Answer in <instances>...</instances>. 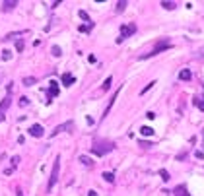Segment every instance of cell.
<instances>
[{"instance_id": "1", "label": "cell", "mask_w": 204, "mask_h": 196, "mask_svg": "<svg viewBox=\"0 0 204 196\" xmlns=\"http://www.w3.org/2000/svg\"><path fill=\"white\" fill-rule=\"evenodd\" d=\"M113 148H115L113 142H99V140H97L95 144L92 146V153H93V156H97V157H103V156H107L109 152H113Z\"/></svg>"}, {"instance_id": "27", "label": "cell", "mask_w": 204, "mask_h": 196, "mask_svg": "<svg viewBox=\"0 0 204 196\" xmlns=\"http://www.w3.org/2000/svg\"><path fill=\"white\" fill-rule=\"evenodd\" d=\"M18 163H20V157H18V156H16V157H12V165L16 167V165H18Z\"/></svg>"}, {"instance_id": "3", "label": "cell", "mask_w": 204, "mask_h": 196, "mask_svg": "<svg viewBox=\"0 0 204 196\" xmlns=\"http://www.w3.org/2000/svg\"><path fill=\"white\" fill-rule=\"evenodd\" d=\"M169 47H171V43H169V41H160V43H158L156 47L152 49V51H150V52H146V55H142L140 58H142V60H146V58H150V56H156V55H160L161 51H165V49H169Z\"/></svg>"}, {"instance_id": "8", "label": "cell", "mask_w": 204, "mask_h": 196, "mask_svg": "<svg viewBox=\"0 0 204 196\" xmlns=\"http://www.w3.org/2000/svg\"><path fill=\"white\" fill-rule=\"evenodd\" d=\"M29 134L33 138H41L45 134V130H43V126H41V124H31L29 126Z\"/></svg>"}, {"instance_id": "31", "label": "cell", "mask_w": 204, "mask_h": 196, "mask_svg": "<svg viewBox=\"0 0 204 196\" xmlns=\"http://www.w3.org/2000/svg\"><path fill=\"white\" fill-rule=\"evenodd\" d=\"M88 196H97V194H95V192H93V190H92V192H89Z\"/></svg>"}, {"instance_id": "14", "label": "cell", "mask_w": 204, "mask_h": 196, "mask_svg": "<svg viewBox=\"0 0 204 196\" xmlns=\"http://www.w3.org/2000/svg\"><path fill=\"white\" fill-rule=\"evenodd\" d=\"M194 105H196L200 111H204V95H198V97H194Z\"/></svg>"}, {"instance_id": "15", "label": "cell", "mask_w": 204, "mask_h": 196, "mask_svg": "<svg viewBox=\"0 0 204 196\" xmlns=\"http://www.w3.org/2000/svg\"><path fill=\"white\" fill-rule=\"evenodd\" d=\"M161 6L165 8V10H175V8H177V4H175V2H167V0H163Z\"/></svg>"}, {"instance_id": "28", "label": "cell", "mask_w": 204, "mask_h": 196, "mask_svg": "<svg viewBox=\"0 0 204 196\" xmlns=\"http://www.w3.org/2000/svg\"><path fill=\"white\" fill-rule=\"evenodd\" d=\"M146 117H148V118H156V113H154V111H148V113H146Z\"/></svg>"}, {"instance_id": "5", "label": "cell", "mask_w": 204, "mask_h": 196, "mask_svg": "<svg viewBox=\"0 0 204 196\" xmlns=\"http://www.w3.org/2000/svg\"><path fill=\"white\" fill-rule=\"evenodd\" d=\"M10 89H12V85H8V95L2 99V103H0V120L4 118V115H6V111L10 109V103H12V97H10Z\"/></svg>"}, {"instance_id": "19", "label": "cell", "mask_w": 204, "mask_h": 196, "mask_svg": "<svg viewBox=\"0 0 204 196\" xmlns=\"http://www.w3.org/2000/svg\"><path fill=\"white\" fill-rule=\"evenodd\" d=\"M124 8H126V0H122V2H117V8H115V10H117V12H122Z\"/></svg>"}, {"instance_id": "4", "label": "cell", "mask_w": 204, "mask_h": 196, "mask_svg": "<svg viewBox=\"0 0 204 196\" xmlns=\"http://www.w3.org/2000/svg\"><path fill=\"white\" fill-rule=\"evenodd\" d=\"M136 33V23H126V25H122L121 27V35H119V39H117V43H122L124 39H128L130 35H134Z\"/></svg>"}, {"instance_id": "32", "label": "cell", "mask_w": 204, "mask_h": 196, "mask_svg": "<svg viewBox=\"0 0 204 196\" xmlns=\"http://www.w3.org/2000/svg\"><path fill=\"white\" fill-rule=\"evenodd\" d=\"M202 138H204V130H202Z\"/></svg>"}, {"instance_id": "30", "label": "cell", "mask_w": 204, "mask_h": 196, "mask_svg": "<svg viewBox=\"0 0 204 196\" xmlns=\"http://www.w3.org/2000/svg\"><path fill=\"white\" fill-rule=\"evenodd\" d=\"M16 196H23V192H22V189H18V190H16Z\"/></svg>"}, {"instance_id": "23", "label": "cell", "mask_w": 204, "mask_h": 196, "mask_svg": "<svg viewBox=\"0 0 204 196\" xmlns=\"http://www.w3.org/2000/svg\"><path fill=\"white\" fill-rule=\"evenodd\" d=\"M160 175H161V179H163V181H169V173H167V171H160Z\"/></svg>"}, {"instance_id": "29", "label": "cell", "mask_w": 204, "mask_h": 196, "mask_svg": "<svg viewBox=\"0 0 204 196\" xmlns=\"http://www.w3.org/2000/svg\"><path fill=\"white\" fill-rule=\"evenodd\" d=\"M194 156H196L198 159H204V153H202V152H196V153H194Z\"/></svg>"}, {"instance_id": "6", "label": "cell", "mask_w": 204, "mask_h": 196, "mask_svg": "<svg viewBox=\"0 0 204 196\" xmlns=\"http://www.w3.org/2000/svg\"><path fill=\"white\" fill-rule=\"evenodd\" d=\"M49 84H51V85H49V95H47V101H45V103H51V97H55V95H58V84H56V82L55 80H52V82H49Z\"/></svg>"}, {"instance_id": "11", "label": "cell", "mask_w": 204, "mask_h": 196, "mask_svg": "<svg viewBox=\"0 0 204 196\" xmlns=\"http://www.w3.org/2000/svg\"><path fill=\"white\" fill-rule=\"evenodd\" d=\"M190 78H193V74H190V70H189V68H185V70H181V72H179V80L189 82Z\"/></svg>"}, {"instance_id": "25", "label": "cell", "mask_w": 204, "mask_h": 196, "mask_svg": "<svg viewBox=\"0 0 204 196\" xmlns=\"http://www.w3.org/2000/svg\"><path fill=\"white\" fill-rule=\"evenodd\" d=\"M10 56H12V51H4V55H2V58H4V60H8Z\"/></svg>"}, {"instance_id": "12", "label": "cell", "mask_w": 204, "mask_h": 196, "mask_svg": "<svg viewBox=\"0 0 204 196\" xmlns=\"http://www.w3.org/2000/svg\"><path fill=\"white\" fill-rule=\"evenodd\" d=\"M173 194H175V196H190L189 192H187V186H185V185H179L177 189H175Z\"/></svg>"}, {"instance_id": "24", "label": "cell", "mask_w": 204, "mask_h": 196, "mask_svg": "<svg viewBox=\"0 0 204 196\" xmlns=\"http://www.w3.org/2000/svg\"><path fill=\"white\" fill-rule=\"evenodd\" d=\"M154 84H156V80H154V82H150V84H148V85H146V88H144V89H142V93H146V91H148V89H152V85H154Z\"/></svg>"}, {"instance_id": "7", "label": "cell", "mask_w": 204, "mask_h": 196, "mask_svg": "<svg viewBox=\"0 0 204 196\" xmlns=\"http://www.w3.org/2000/svg\"><path fill=\"white\" fill-rule=\"evenodd\" d=\"M121 91H122V88H119V89H117L115 93H113V97H111V101H109L107 109H105V111H103V117H101V120H103V118H107L109 111H111V107H113V105H115V101H117V97H119V93H121Z\"/></svg>"}, {"instance_id": "16", "label": "cell", "mask_w": 204, "mask_h": 196, "mask_svg": "<svg viewBox=\"0 0 204 196\" xmlns=\"http://www.w3.org/2000/svg\"><path fill=\"white\" fill-rule=\"evenodd\" d=\"M16 6H18L16 0H14V2H12V0H6V2H4V10H12V8H16Z\"/></svg>"}, {"instance_id": "2", "label": "cell", "mask_w": 204, "mask_h": 196, "mask_svg": "<svg viewBox=\"0 0 204 196\" xmlns=\"http://www.w3.org/2000/svg\"><path fill=\"white\" fill-rule=\"evenodd\" d=\"M58 171H60V157L55 159V165H52V171H51V177H49V185H47V190L51 192L55 189L56 181H58Z\"/></svg>"}, {"instance_id": "22", "label": "cell", "mask_w": 204, "mask_h": 196, "mask_svg": "<svg viewBox=\"0 0 204 196\" xmlns=\"http://www.w3.org/2000/svg\"><path fill=\"white\" fill-rule=\"evenodd\" d=\"M52 55H55V56H60V55H62L60 47H56V45H55V47H52Z\"/></svg>"}, {"instance_id": "13", "label": "cell", "mask_w": 204, "mask_h": 196, "mask_svg": "<svg viewBox=\"0 0 204 196\" xmlns=\"http://www.w3.org/2000/svg\"><path fill=\"white\" fill-rule=\"evenodd\" d=\"M140 134H142V136H154V128H152V126H142Z\"/></svg>"}, {"instance_id": "18", "label": "cell", "mask_w": 204, "mask_h": 196, "mask_svg": "<svg viewBox=\"0 0 204 196\" xmlns=\"http://www.w3.org/2000/svg\"><path fill=\"white\" fill-rule=\"evenodd\" d=\"M111 82H113V78H111V76H107V80L103 82V89H105V91H107V89L111 88Z\"/></svg>"}, {"instance_id": "26", "label": "cell", "mask_w": 204, "mask_h": 196, "mask_svg": "<svg viewBox=\"0 0 204 196\" xmlns=\"http://www.w3.org/2000/svg\"><path fill=\"white\" fill-rule=\"evenodd\" d=\"M20 105H22V107H26V105H27V97H20Z\"/></svg>"}, {"instance_id": "21", "label": "cell", "mask_w": 204, "mask_h": 196, "mask_svg": "<svg viewBox=\"0 0 204 196\" xmlns=\"http://www.w3.org/2000/svg\"><path fill=\"white\" fill-rule=\"evenodd\" d=\"M35 78H23V85H33Z\"/></svg>"}, {"instance_id": "9", "label": "cell", "mask_w": 204, "mask_h": 196, "mask_svg": "<svg viewBox=\"0 0 204 196\" xmlns=\"http://www.w3.org/2000/svg\"><path fill=\"white\" fill-rule=\"evenodd\" d=\"M72 126H74V122L72 120H68V122H64V124H60V126H56L55 130H52L51 132V136H56V134L58 132H62V130H68V128H72Z\"/></svg>"}, {"instance_id": "10", "label": "cell", "mask_w": 204, "mask_h": 196, "mask_svg": "<svg viewBox=\"0 0 204 196\" xmlns=\"http://www.w3.org/2000/svg\"><path fill=\"white\" fill-rule=\"evenodd\" d=\"M60 82H62V84L64 85H66V88H70V85L72 84H74V76H72V74H68V72H66V74H62V76H60Z\"/></svg>"}, {"instance_id": "20", "label": "cell", "mask_w": 204, "mask_h": 196, "mask_svg": "<svg viewBox=\"0 0 204 196\" xmlns=\"http://www.w3.org/2000/svg\"><path fill=\"white\" fill-rule=\"evenodd\" d=\"M80 161L84 163V165H92V163H93V161H92V159H89L88 156H80Z\"/></svg>"}, {"instance_id": "17", "label": "cell", "mask_w": 204, "mask_h": 196, "mask_svg": "<svg viewBox=\"0 0 204 196\" xmlns=\"http://www.w3.org/2000/svg\"><path fill=\"white\" fill-rule=\"evenodd\" d=\"M103 179H105L107 183H113V181H115V175H113V173H107V171H105V173H103Z\"/></svg>"}]
</instances>
